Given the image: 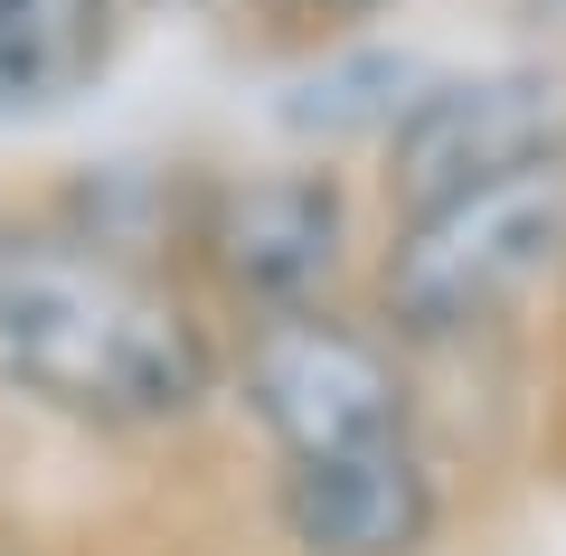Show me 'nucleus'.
<instances>
[{"label":"nucleus","instance_id":"obj_1","mask_svg":"<svg viewBox=\"0 0 566 556\" xmlns=\"http://www.w3.org/2000/svg\"><path fill=\"white\" fill-rule=\"evenodd\" d=\"M0 387L95 434H170L227 387V339L170 264L29 218L0 227Z\"/></svg>","mask_w":566,"mask_h":556},{"label":"nucleus","instance_id":"obj_2","mask_svg":"<svg viewBox=\"0 0 566 556\" xmlns=\"http://www.w3.org/2000/svg\"><path fill=\"white\" fill-rule=\"evenodd\" d=\"M557 264H566V160L501 179V189L406 208L378 255V321L406 349L472 339L501 312H520Z\"/></svg>","mask_w":566,"mask_h":556},{"label":"nucleus","instance_id":"obj_3","mask_svg":"<svg viewBox=\"0 0 566 556\" xmlns=\"http://www.w3.org/2000/svg\"><path fill=\"white\" fill-rule=\"evenodd\" d=\"M227 387L283 462H331V453H368V443L416 434L406 339L387 321H349L340 302L255 312L227 349Z\"/></svg>","mask_w":566,"mask_h":556},{"label":"nucleus","instance_id":"obj_4","mask_svg":"<svg viewBox=\"0 0 566 556\" xmlns=\"http://www.w3.org/2000/svg\"><path fill=\"white\" fill-rule=\"evenodd\" d=\"M557 160H566V66H547V57L434 76L406 104V123L378 141V179H387L397 218L434 208V199H463V189L557 170Z\"/></svg>","mask_w":566,"mask_h":556},{"label":"nucleus","instance_id":"obj_5","mask_svg":"<svg viewBox=\"0 0 566 556\" xmlns=\"http://www.w3.org/2000/svg\"><path fill=\"white\" fill-rule=\"evenodd\" d=\"M199 274L255 312H303L331 302L349 264V189L340 170H245V179H199V218H189Z\"/></svg>","mask_w":566,"mask_h":556},{"label":"nucleus","instance_id":"obj_6","mask_svg":"<svg viewBox=\"0 0 566 556\" xmlns=\"http://www.w3.org/2000/svg\"><path fill=\"white\" fill-rule=\"evenodd\" d=\"M274 518L293 556H434L444 537V472L416 434L331 462H283Z\"/></svg>","mask_w":566,"mask_h":556},{"label":"nucleus","instance_id":"obj_7","mask_svg":"<svg viewBox=\"0 0 566 556\" xmlns=\"http://www.w3.org/2000/svg\"><path fill=\"white\" fill-rule=\"evenodd\" d=\"M123 0H0V114L66 104L114 48Z\"/></svg>","mask_w":566,"mask_h":556},{"label":"nucleus","instance_id":"obj_8","mask_svg":"<svg viewBox=\"0 0 566 556\" xmlns=\"http://www.w3.org/2000/svg\"><path fill=\"white\" fill-rule=\"evenodd\" d=\"M434 85V66L416 57V48H331L322 66H303V76L283 85L274 123L303 141H349V133H397L406 104Z\"/></svg>","mask_w":566,"mask_h":556},{"label":"nucleus","instance_id":"obj_9","mask_svg":"<svg viewBox=\"0 0 566 556\" xmlns=\"http://www.w3.org/2000/svg\"><path fill=\"white\" fill-rule=\"evenodd\" d=\"M387 0H312L303 20H322V29H349V20H378Z\"/></svg>","mask_w":566,"mask_h":556},{"label":"nucleus","instance_id":"obj_10","mask_svg":"<svg viewBox=\"0 0 566 556\" xmlns=\"http://www.w3.org/2000/svg\"><path fill=\"white\" fill-rule=\"evenodd\" d=\"M245 10H264V20H303L312 0H245Z\"/></svg>","mask_w":566,"mask_h":556},{"label":"nucleus","instance_id":"obj_11","mask_svg":"<svg viewBox=\"0 0 566 556\" xmlns=\"http://www.w3.org/2000/svg\"><path fill=\"white\" fill-rule=\"evenodd\" d=\"M538 20H566V0H538Z\"/></svg>","mask_w":566,"mask_h":556}]
</instances>
